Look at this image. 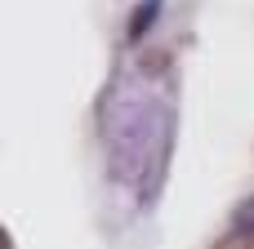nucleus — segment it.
<instances>
[{"mask_svg":"<svg viewBox=\"0 0 254 249\" xmlns=\"http://www.w3.org/2000/svg\"><path fill=\"white\" fill-rule=\"evenodd\" d=\"M152 13H156V0H143V9L134 13V27H129V36H143V31L152 27Z\"/></svg>","mask_w":254,"mask_h":249,"instance_id":"obj_2","label":"nucleus"},{"mask_svg":"<svg viewBox=\"0 0 254 249\" xmlns=\"http://www.w3.org/2000/svg\"><path fill=\"white\" fill-rule=\"evenodd\" d=\"M103 120H107V151L116 178L143 183V192H152L161 174V147L170 138V111L161 107V98L138 80H129L125 89L112 94Z\"/></svg>","mask_w":254,"mask_h":249,"instance_id":"obj_1","label":"nucleus"}]
</instances>
